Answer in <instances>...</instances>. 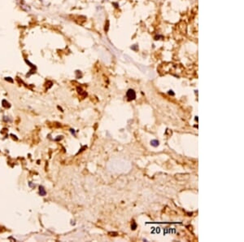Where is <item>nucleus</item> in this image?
Segmentation results:
<instances>
[{
    "instance_id": "3",
    "label": "nucleus",
    "mask_w": 244,
    "mask_h": 242,
    "mask_svg": "<svg viewBox=\"0 0 244 242\" xmlns=\"http://www.w3.org/2000/svg\"><path fill=\"white\" fill-rule=\"evenodd\" d=\"M137 227V224L135 223H133V225H131V229L132 230H135Z\"/></svg>"
},
{
    "instance_id": "4",
    "label": "nucleus",
    "mask_w": 244,
    "mask_h": 242,
    "mask_svg": "<svg viewBox=\"0 0 244 242\" xmlns=\"http://www.w3.org/2000/svg\"><path fill=\"white\" fill-rule=\"evenodd\" d=\"M169 95H174V93L173 92V91H169Z\"/></svg>"
},
{
    "instance_id": "2",
    "label": "nucleus",
    "mask_w": 244,
    "mask_h": 242,
    "mask_svg": "<svg viewBox=\"0 0 244 242\" xmlns=\"http://www.w3.org/2000/svg\"><path fill=\"white\" fill-rule=\"evenodd\" d=\"M151 145L155 147V148H156V147H158V146L160 145V142H159L157 139H153V140L151 141Z\"/></svg>"
},
{
    "instance_id": "1",
    "label": "nucleus",
    "mask_w": 244,
    "mask_h": 242,
    "mask_svg": "<svg viewBox=\"0 0 244 242\" xmlns=\"http://www.w3.org/2000/svg\"><path fill=\"white\" fill-rule=\"evenodd\" d=\"M126 97L129 101L133 100L136 99V93H135V91L133 89H129L126 93Z\"/></svg>"
}]
</instances>
